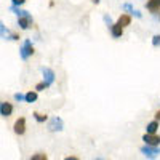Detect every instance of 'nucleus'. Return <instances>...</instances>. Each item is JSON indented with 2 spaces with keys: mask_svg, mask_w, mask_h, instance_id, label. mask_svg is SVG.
I'll list each match as a JSON object with an SVG mask.
<instances>
[{
  "mask_svg": "<svg viewBox=\"0 0 160 160\" xmlns=\"http://www.w3.org/2000/svg\"><path fill=\"white\" fill-rule=\"evenodd\" d=\"M42 74H43V80L47 83H50V85H53L55 83V72H53L50 68H42Z\"/></svg>",
  "mask_w": 160,
  "mask_h": 160,
  "instance_id": "nucleus-7",
  "label": "nucleus"
},
{
  "mask_svg": "<svg viewBox=\"0 0 160 160\" xmlns=\"http://www.w3.org/2000/svg\"><path fill=\"white\" fill-rule=\"evenodd\" d=\"M32 24H34V19H32V16L29 15V11H24L22 16H18V26H19L22 31H28Z\"/></svg>",
  "mask_w": 160,
  "mask_h": 160,
  "instance_id": "nucleus-2",
  "label": "nucleus"
},
{
  "mask_svg": "<svg viewBox=\"0 0 160 160\" xmlns=\"http://www.w3.org/2000/svg\"><path fill=\"white\" fill-rule=\"evenodd\" d=\"M10 10L13 11V13H15V15H18V16H22L24 15V10H21L19 7H16V5H11L10 7Z\"/></svg>",
  "mask_w": 160,
  "mask_h": 160,
  "instance_id": "nucleus-18",
  "label": "nucleus"
},
{
  "mask_svg": "<svg viewBox=\"0 0 160 160\" xmlns=\"http://www.w3.org/2000/svg\"><path fill=\"white\" fill-rule=\"evenodd\" d=\"M37 91H28L26 93V102H35L37 101Z\"/></svg>",
  "mask_w": 160,
  "mask_h": 160,
  "instance_id": "nucleus-14",
  "label": "nucleus"
},
{
  "mask_svg": "<svg viewBox=\"0 0 160 160\" xmlns=\"http://www.w3.org/2000/svg\"><path fill=\"white\" fill-rule=\"evenodd\" d=\"M31 160H48V157H47V154H43V152H37V154H34V155L31 157Z\"/></svg>",
  "mask_w": 160,
  "mask_h": 160,
  "instance_id": "nucleus-17",
  "label": "nucleus"
},
{
  "mask_svg": "<svg viewBox=\"0 0 160 160\" xmlns=\"http://www.w3.org/2000/svg\"><path fill=\"white\" fill-rule=\"evenodd\" d=\"M19 55H21V58L26 61V59H29L32 55H34V47H32V42L29 38H26L24 40V43H22V47H21V50H19Z\"/></svg>",
  "mask_w": 160,
  "mask_h": 160,
  "instance_id": "nucleus-1",
  "label": "nucleus"
},
{
  "mask_svg": "<svg viewBox=\"0 0 160 160\" xmlns=\"http://www.w3.org/2000/svg\"><path fill=\"white\" fill-rule=\"evenodd\" d=\"M157 130H158V120H152L146 127V133H149V135H155Z\"/></svg>",
  "mask_w": 160,
  "mask_h": 160,
  "instance_id": "nucleus-12",
  "label": "nucleus"
},
{
  "mask_svg": "<svg viewBox=\"0 0 160 160\" xmlns=\"http://www.w3.org/2000/svg\"><path fill=\"white\" fill-rule=\"evenodd\" d=\"M146 8L151 13L160 11V0H148V2H146Z\"/></svg>",
  "mask_w": 160,
  "mask_h": 160,
  "instance_id": "nucleus-9",
  "label": "nucleus"
},
{
  "mask_svg": "<svg viewBox=\"0 0 160 160\" xmlns=\"http://www.w3.org/2000/svg\"><path fill=\"white\" fill-rule=\"evenodd\" d=\"M122 8H123L125 11H128V13H131V15H135L136 18H141V16H142V15H141V13H139L138 10H135V8H133V7H131L130 3H123V7H122Z\"/></svg>",
  "mask_w": 160,
  "mask_h": 160,
  "instance_id": "nucleus-13",
  "label": "nucleus"
},
{
  "mask_svg": "<svg viewBox=\"0 0 160 160\" xmlns=\"http://www.w3.org/2000/svg\"><path fill=\"white\" fill-rule=\"evenodd\" d=\"M141 152L148 158H157L160 155V149L157 148V146H148V144L141 148Z\"/></svg>",
  "mask_w": 160,
  "mask_h": 160,
  "instance_id": "nucleus-3",
  "label": "nucleus"
},
{
  "mask_svg": "<svg viewBox=\"0 0 160 160\" xmlns=\"http://www.w3.org/2000/svg\"><path fill=\"white\" fill-rule=\"evenodd\" d=\"M104 21H106V24H108L109 28H111V26H112V19H111V16H108V15H104Z\"/></svg>",
  "mask_w": 160,
  "mask_h": 160,
  "instance_id": "nucleus-23",
  "label": "nucleus"
},
{
  "mask_svg": "<svg viewBox=\"0 0 160 160\" xmlns=\"http://www.w3.org/2000/svg\"><path fill=\"white\" fill-rule=\"evenodd\" d=\"M13 131L16 133V135H24V131H26V118L24 117H19L16 122H15V125H13Z\"/></svg>",
  "mask_w": 160,
  "mask_h": 160,
  "instance_id": "nucleus-5",
  "label": "nucleus"
},
{
  "mask_svg": "<svg viewBox=\"0 0 160 160\" xmlns=\"http://www.w3.org/2000/svg\"><path fill=\"white\" fill-rule=\"evenodd\" d=\"M62 128H64V123H62L61 117H51L48 120V130L50 131H61Z\"/></svg>",
  "mask_w": 160,
  "mask_h": 160,
  "instance_id": "nucleus-4",
  "label": "nucleus"
},
{
  "mask_svg": "<svg viewBox=\"0 0 160 160\" xmlns=\"http://www.w3.org/2000/svg\"><path fill=\"white\" fill-rule=\"evenodd\" d=\"M10 38H11V40H19V35H18L16 32H13V34L10 35Z\"/></svg>",
  "mask_w": 160,
  "mask_h": 160,
  "instance_id": "nucleus-24",
  "label": "nucleus"
},
{
  "mask_svg": "<svg viewBox=\"0 0 160 160\" xmlns=\"http://www.w3.org/2000/svg\"><path fill=\"white\" fill-rule=\"evenodd\" d=\"M91 2H93V3H96V5H98V3H99V0H91Z\"/></svg>",
  "mask_w": 160,
  "mask_h": 160,
  "instance_id": "nucleus-27",
  "label": "nucleus"
},
{
  "mask_svg": "<svg viewBox=\"0 0 160 160\" xmlns=\"http://www.w3.org/2000/svg\"><path fill=\"white\" fill-rule=\"evenodd\" d=\"M50 87H51V85L47 83L45 80H43V82H38V83L35 85V91H43V90H47V88H50Z\"/></svg>",
  "mask_w": 160,
  "mask_h": 160,
  "instance_id": "nucleus-16",
  "label": "nucleus"
},
{
  "mask_svg": "<svg viewBox=\"0 0 160 160\" xmlns=\"http://www.w3.org/2000/svg\"><path fill=\"white\" fill-rule=\"evenodd\" d=\"M64 160H78V158H77V157H72V155H71V157H66Z\"/></svg>",
  "mask_w": 160,
  "mask_h": 160,
  "instance_id": "nucleus-26",
  "label": "nucleus"
},
{
  "mask_svg": "<svg viewBox=\"0 0 160 160\" xmlns=\"http://www.w3.org/2000/svg\"><path fill=\"white\" fill-rule=\"evenodd\" d=\"M15 99L16 101H26V95H22V93H15Z\"/></svg>",
  "mask_w": 160,
  "mask_h": 160,
  "instance_id": "nucleus-21",
  "label": "nucleus"
},
{
  "mask_svg": "<svg viewBox=\"0 0 160 160\" xmlns=\"http://www.w3.org/2000/svg\"><path fill=\"white\" fill-rule=\"evenodd\" d=\"M154 117H155V120H160V109L155 112V115H154Z\"/></svg>",
  "mask_w": 160,
  "mask_h": 160,
  "instance_id": "nucleus-25",
  "label": "nucleus"
},
{
  "mask_svg": "<svg viewBox=\"0 0 160 160\" xmlns=\"http://www.w3.org/2000/svg\"><path fill=\"white\" fill-rule=\"evenodd\" d=\"M34 118L37 120L38 123H45L47 120H48V115H45V114H40V112H34Z\"/></svg>",
  "mask_w": 160,
  "mask_h": 160,
  "instance_id": "nucleus-15",
  "label": "nucleus"
},
{
  "mask_svg": "<svg viewBox=\"0 0 160 160\" xmlns=\"http://www.w3.org/2000/svg\"><path fill=\"white\" fill-rule=\"evenodd\" d=\"M24 2H26V0H11V3H13V5H16V7H21Z\"/></svg>",
  "mask_w": 160,
  "mask_h": 160,
  "instance_id": "nucleus-22",
  "label": "nucleus"
},
{
  "mask_svg": "<svg viewBox=\"0 0 160 160\" xmlns=\"http://www.w3.org/2000/svg\"><path fill=\"white\" fill-rule=\"evenodd\" d=\"M117 24H120V26H122V28L125 29L127 26L131 24V16L128 15V13H122V15L118 16V19H117Z\"/></svg>",
  "mask_w": 160,
  "mask_h": 160,
  "instance_id": "nucleus-10",
  "label": "nucleus"
},
{
  "mask_svg": "<svg viewBox=\"0 0 160 160\" xmlns=\"http://www.w3.org/2000/svg\"><path fill=\"white\" fill-rule=\"evenodd\" d=\"M142 141L148 144V146H158L160 144V136L158 135H149V133H146V135H142Z\"/></svg>",
  "mask_w": 160,
  "mask_h": 160,
  "instance_id": "nucleus-6",
  "label": "nucleus"
},
{
  "mask_svg": "<svg viewBox=\"0 0 160 160\" xmlns=\"http://www.w3.org/2000/svg\"><path fill=\"white\" fill-rule=\"evenodd\" d=\"M111 34H112V37L114 38H120V37H122L123 35V28H122V26H120V24H112L111 26Z\"/></svg>",
  "mask_w": 160,
  "mask_h": 160,
  "instance_id": "nucleus-11",
  "label": "nucleus"
},
{
  "mask_svg": "<svg viewBox=\"0 0 160 160\" xmlns=\"http://www.w3.org/2000/svg\"><path fill=\"white\" fill-rule=\"evenodd\" d=\"M11 112H13V106H11V102L3 101L2 104H0V115H2V117H10Z\"/></svg>",
  "mask_w": 160,
  "mask_h": 160,
  "instance_id": "nucleus-8",
  "label": "nucleus"
},
{
  "mask_svg": "<svg viewBox=\"0 0 160 160\" xmlns=\"http://www.w3.org/2000/svg\"><path fill=\"white\" fill-rule=\"evenodd\" d=\"M0 31H2V38H8V29L5 28L3 22H0Z\"/></svg>",
  "mask_w": 160,
  "mask_h": 160,
  "instance_id": "nucleus-19",
  "label": "nucleus"
},
{
  "mask_svg": "<svg viewBox=\"0 0 160 160\" xmlns=\"http://www.w3.org/2000/svg\"><path fill=\"white\" fill-rule=\"evenodd\" d=\"M152 45L157 47V48H160V35H154L152 37Z\"/></svg>",
  "mask_w": 160,
  "mask_h": 160,
  "instance_id": "nucleus-20",
  "label": "nucleus"
},
{
  "mask_svg": "<svg viewBox=\"0 0 160 160\" xmlns=\"http://www.w3.org/2000/svg\"><path fill=\"white\" fill-rule=\"evenodd\" d=\"M93 160H104V158H101V157H98V158H93Z\"/></svg>",
  "mask_w": 160,
  "mask_h": 160,
  "instance_id": "nucleus-28",
  "label": "nucleus"
}]
</instances>
